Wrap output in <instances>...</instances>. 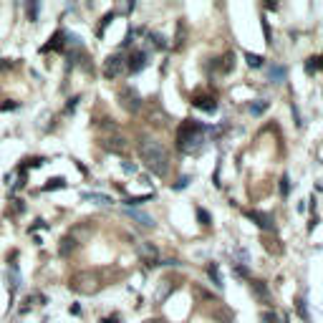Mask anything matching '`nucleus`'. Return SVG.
<instances>
[{
	"label": "nucleus",
	"instance_id": "nucleus-23",
	"mask_svg": "<svg viewBox=\"0 0 323 323\" xmlns=\"http://www.w3.org/2000/svg\"><path fill=\"white\" fill-rule=\"evenodd\" d=\"M63 187H66V179H63V177H53V179H48L46 184H43V189H46V192H51V189H63Z\"/></svg>",
	"mask_w": 323,
	"mask_h": 323
},
{
	"label": "nucleus",
	"instance_id": "nucleus-38",
	"mask_svg": "<svg viewBox=\"0 0 323 323\" xmlns=\"http://www.w3.org/2000/svg\"><path fill=\"white\" fill-rule=\"evenodd\" d=\"M321 66H323V61H321Z\"/></svg>",
	"mask_w": 323,
	"mask_h": 323
},
{
	"label": "nucleus",
	"instance_id": "nucleus-2",
	"mask_svg": "<svg viewBox=\"0 0 323 323\" xmlns=\"http://www.w3.org/2000/svg\"><path fill=\"white\" fill-rule=\"evenodd\" d=\"M139 154H142V162L144 167L152 172L157 177H167L169 175V154L167 149L157 142V139H142L139 142Z\"/></svg>",
	"mask_w": 323,
	"mask_h": 323
},
{
	"label": "nucleus",
	"instance_id": "nucleus-31",
	"mask_svg": "<svg viewBox=\"0 0 323 323\" xmlns=\"http://www.w3.org/2000/svg\"><path fill=\"white\" fill-rule=\"evenodd\" d=\"M235 275H238V278H248L250 275L248 265H235Z\"/></svg>",
	"mask_w": 323,
	"mask_h": 323
},
{
	"label": "nucleus",
	"instance_id": "nucleus-12",
	"mask_svg": "<svg viewBox=\"0 0 323 323\" xmlns=\"http://www.w3.org/2000/svg\"><path fill=\"white\" fill-rule=\"evenodd\" d=\"M295 311H298V316L303 318L306 323H311V313H308V298H306V293L295 298Z\"/></svg>",
	"mask_w": 323,
	"mask_h": 323
},
{
	"label": "nucleus",
	"instance_id": "nucleus-17",
	"mask_svg": "<svg viewBox=\"0 0 323 323\" xmlns=\"http://www.w3.org/2000/svg\"><path fill=\"white\" fill-rule=\"evenodd\" d=\"M207 275H210V281L217 286V288H222L225 283H222V275H220V268H217V263H210L207 265Z\"/></svg>",
	"mask_w": 323,
	"mask_h": 323
},
{
	"label": "nucleus",
	"instance_id": "nucleus-7",
	"mask_svg": "<svg viewBox=\"0 0 323 323\" xmlns=\"http://www.w3.org/2000/svg\"><path fill=\"white\" fill-rule=\"evenodd\" d=\"M139 255H142V263H146V268L162 265V260H159V252H157V248H154V245L142 243V245H139Z\"/></svg>",
	"mask_w": 323,
	"mask_h": 323
},
{
	"label": "nucleus",
	"instance_id": "nucleus-20",
	"mask_svg": "<svg viewBox=\"0 0 323 323\" xmlns=\"http://www.w3.org/2000/svg\"><path fill=\"white\" fill-rule=\"evenodd\" d=\"M245 61H248L250 69H263L265 66V58L257 56V53H245Z\"/></svg>",
	"mask_w": 323,
	"mask_h": 323
},
{
	"label": "nucleus",
	"instance_id": "nucleus-21",
	"mask_svg": "<svg viewBox=\"0 0 323 323\" xmlns=\"http://www.w3.org/2000/svg\"><path fill=\"white\" fill-rule=\"evenodd\" d=\"M149 38H152V43H154L159 51L169 48V38H167V36H162V33H149Z\"/></svg>",
	"mask_w": 323,
	"mask_h": 323
},
{
	"label": "nucleus",
	"instance_id": "nucleus-29",
	"mask_svg": "<svg viewBox=\"0 0 323 323\" xmlns=\"http://www.w3.org/2000/svg\"><path fill=\"white\" fill-rule=\"evenodd\" d=\"M189 182H192V177H187V175H184V177H179V182H175V189H177V192H179V189H187V187H189Z\"/></svg>",
	"mask_w": 323,
	"mask_h": 323
},
{
	"label": "nucleus",
	"instance_id": "nucleus-28",
	"mask_svg": "<svg viewBox=\"0 0 323 323\" xmlns=\"http://www.w3.org/2000/svg\"><path fill=\"white\" fill-rule=\"evenodd\" d=\"M111 20H114V13H106V15H104V20H101V26H99V36H104V31H106V26H109V23H111Z\"/></svg>",
	"mask_w": 323,
	"mask_h": 323
},
{
	"label": "nucleus",
	"instance_id": "nucleus-3",
	"mask_svg": "<svg viewBox=\"0 0 323 323\" xmlns=\"http://www.w3.org/2000/svg\"><path fill=\"white\" fill-rule=\"evenodd\" d=\"M71 290L83 293V295H91L99 290V278L94 273H78L71 278Z\"/></svg>",
	"mask_w": 323,
	"mask_h": 323
},
{
	"label": "nucleus",
	"instance_id": "nucleus-22",
	"mask_svg": "<svg viewBox=\"0 0 323 323\" xmlns=\"http://www.w3.org/2000/svg\"><path fill=\"white\" fill-rule=\"evenodd\" d=\"M265 109H268V101H265V99H257V101L250 104V114H252V116H260Z\"/></svg>",
	"mask_w": 323,
	"mask_h": 323
},
{
	"label": "nucleus",
	"instance_id": "nucleus-14",
	"mask_svg": "<svg viewBox=\"0 0 323 323\" xmlns=\"http://www.w3.org/2000/svg\"><path fill=\"white\" fill-rule=\"evenodd\" d=\"M63 38H66V33H63V31H56L53 38H51V43H46V46H43V51H63Z\"/></svg>",
	"mask_w": 323,
	"mask_h": 323
},
{
	"label": "nucleus",
	"instance_id": "nucleus-10",
	"mask_svg": "<svg viewBox=\"0 0 323 323\" xmlns=\"http://www.w3.org/2000/svg\"><path fill=\"white\" fill-rule=\"evenodd\" d=\"M250 286H252V295H255L257 300H263V303H270V290H268V286H265L263 281H252Z\"/></svg>",
	"mask_w": 323,
	"mask_h": 323
},
{
	"label": "nucleus",
	"instance_id": "nucleus-15",
	"mask_svg": "<svg viewBox=\"0 0 323 323\" xmlns=\"http://www.w3.org/2000/svg\"><path fill=\"white\" fill-rule=\"evenodd\" d=\"M104 146L109 149V152H124L126 142H124V137H109V139H104Z\"/></svg>",
	"mask_w": 323,
	"mask_h": 323
},
{
	"label": "nucleus",
	"instance_id": "nucleus-4",
	"mask_svg": "<svg viewBox=\"0 0 323 323\" xmlns=\"http://www.w3.org/2000/svg\"><path fill=\"white\" fill-rule=\"evenodd\" d=\"M126 71V56L124 53H111L104 61V76L106 78H119Z\"/></svg>",
	"mask_w": 323,
	"mask_h": 323
},
{
	"label": "nucleus",
	"instance_id": "nucleus-8",
	"mask_svg": "<svg viewBox=\"0 0 323 323\" xmlns=\"http://www.w3.org/2000/svg\"><path fill=\"white\" fill-rule=\"evenodd\" d=\"M18 288H20V270H18V265L13 263L10 270H8V290H10V298L18 293Z\"/></svg>",
	"mask_w": 323,
	"mask_h": 323
},
{
	"label": "nucleus",
	"instance_id": "nucleus-24",
	"mask_svg": "<svg viewBox=\"0 0 323 323\" xmlns=\"http://www.w3.org/2000/svg\"><path fill=\"white\" fill-rule=\"evenodd\" d=\"M154 197V192H146V195H142V197H129V200H124V205H142V202H146V200H152Z\"/></svg>",
	"mask_w": 323,
	"mask_h": 323
},
{
	"label": "nucleus",
	"instance_id": "nucleus-16",
	"mask_svg": "<svg viewBox=\"0 0 323 323\" xmlns=\"http://www.w3.org/2000/svg\"><path fill=\"white\" fill-rule=\"evenodd\" d=\"M268 78H270V83H283L286 81V69L283 66H268Z\"/></svg>",
	"mask_w": 323,
	"mask_h": 323
},
{
	"label": "nucleus",
	"instance_id": "nucleus-37",
	"mask_svg": "<svg viewBox=\"0 0 323 323\" xmlns=\"http://www.w3.org/2000/svg\"><path fill=\"white\" fill-rule=\"evenodd\" d=\"M144 323H164V321H159V318H149V321H144Z\"/></svg>",
	"mask_w": 323,
	"mask_h": 323
},
{
	"label": "nucleus",
	"instance_id": "nucleus-32",
	"mask_svg": "<svg viewBox=\"0 0 323 323\" xmlns=\"http://www.w3.org/2000/svg\"><path fill=\"white\" fill-rule=\"evenodd\" d=\"M121 169L126 172V175H137V167H134V164H129V162H121Z\"/></svg>",
	"mask_w": 323,
	"mask_h": 323
},
{
	"label": "nucleus",
	"instance_id": "nucleus-5",
	"mask_svg": "<svg viewBox=\"0 0 323 323\" xmlns=\"http://www.w3.org/2000/svg\"><path fill=\"white\" fill-rule=\"evenodd\" d=\"M119 99H121V106L126 111H139L142 109V96H139V91L137 89H132V86H126V89H121L119 91Z\"/></svg>",
	"mask_w": 323,
	"mask_h": 323
},
{
	"label": "nucleus",
	"instance_id": "nucleus-27",
	"mask_svg": "<svg viewBox=\"0 0 323 323\" xmlns=\"http://www.w3.org/2000/svg\"><path fill=\"white\" fill-rule=\"evenodd\" d=\"M26 10H28V18H31V20H36V18H38L40 5H38V3H28V5H26Z\"/></svg>",
	"mask_w": 323,
	"mask_h": 323
},
{
	"label": "nucleus",
	"instance_id": "nucleus-18",
	"mask_svg": "<svg viewBox=\"0 0 323 323\" xmlns=\"http://www.w3.org/2000/svg\"><path fill=\"white\" fill-rule=\"evenodd\" d=\"M73 250H76V238H63V240H61V248H58V252H61L63 257H69Z\"/></svg>",
	"mask_w": 323,
	"mask_h": 323
},
{
	"label": "nucleus",
	"instance_id": "nucleus-19",
	"mask_svg": "<svg viewBox=\"0 0 323 323\" xmlns=\"http://www.w3.org/2000/svg\"><path fill=\"white\" fill-rule=\"evenodd\" d=\"M83 197H86V200H94L96 205H111V202H114L109 195H99V192H83Z\"/></svg>",
	"mask_w": 323,
	"mask_h": 323
},
{
	"label": "nucleus",
	"instance_id": "nucleus-25",
	"mask_svg": "<svg viewBox=\"0 0 323 323\" xmlns=\"http://www.w3.org/2000/svg\"><path fill=\"white\" fill-rule=\"evenodd\" d=\"M281 195H283V197H288V195H290V179H288V175H283V177H281Z\"/></svg>",
	"mask_w": 323,
	"mask_h": 323
},
{
	"label": "nucleus",
	"instance_id": "nucleus-35",
	"mask_svg": "<svg viewBox=\"0 0 323 323\" xmlns=\"http://www.w3.org/2000/svg\"><path fill=\"white\" fill-rule=\"evenodd\" d=\"M8 109H18V104L10 101V104H0V111H8Z\"/></svg>",
	"mask_w": 323,
	"mask_h": 323
},
{
	"label": "nucleus",
	"instance_id": "nucleus-36",
	"mask_svg": "<svg viewBox=\"0 0 323 323\" xmlns=\"http://www.w3.org/2000/svg\"><path fill=\"white\" fill-rule=\"evenodd\" d=\"M76 104H78V96H73V99L69 101V106H66V111H73V109H76Z\"/></svg>",
	"mask_w": 323,
	"mask_h": 323
},
{
	"label": "nucleus",
	"instance_id": "nucleus-6",
	"mask_svg": "<svg viewBox=\"0 0 323 323\" xmlns=\"http://www.w3.org/2000/svg\"><path fill=\"white\" fill-rule=\"evenodd\" d=\"M149 66V53L146 51H134L132 58H126V71H132V73H139Z\"/></svg>",
	"mask_w": 323,
	"mask_h": 323
},
{
	"label": "nucleus",
	"instance_id": "nucleus-26",
	"mask_svg": "<svg viewBox=\"0 0 323 323\" xmlns=\"http://www.w3.org/2000/svg\"><path fill=\"white\" fill-rule=\"evenodd\" d=\"M197 217H200V222H202V225H212V217H210V212H207V210H202V207L197 210Z\"/></svg>",
	"mask_w": 323,
	"mask_h": 323
},
{
	"label": "nucleus",
	"instance_id": "nucleus-33",
	"mask_svg": "<svg viewBox=\"0 0 323 323\" xmlns=\"http://www.w3.org/2000/svg\"><path fill=\"white\" fill-rule=\"evenodd\" d=\"M263 33H265V40L270 43V38H273V33H270V26H268V20L263 18Z\"/></svg>",
	"mask_w": 323,
	"mask_h": 323
},
{
	"label": "nucleus",
	"instance_id": "nucleus-11",
	"mask_svg": "<svg viewBox=\"0 0 323 323\" xmlns=\"http://www.w3.org/2000/svg\"><path fill=\"white\" fill-rule=\"evenodd\" d=\"M248 217L257 225V227H263V230H273V222H270V215H265V212H245Z\"/></svg>",
	"mask_w": 323,
	"mask_h": 323
},
{
	"label": "nucleus",
	"instance_id": "nucleus-30",
	"mask_svg": "<svg viewBox=\"0 0 323 323\" xmlns=\"http://www.w3.org/2000/svg\"><path fill=\"white\" fill-rule=\"evenodd\" d=\"M318 66H321V61H318V58H308L306 71H308V73H316V69H318Z\"/></svg>",
	"mask_w": 323,
	"mask_h": 323
},
{
	"label": "nucleus",
	"instance_id": "nucleus-34",
	"mask_svg": "<svg viewBox=\"0 0 323 323\" xmlns=\"http://www.w3.org/2000/svg\"><path fill=\"white\" fill-rule=\"evenodd\" d=\"M101 323H121V318L119 316H106V318H101Z\"/></svg>",
	"mask_w": 323,
	"mask_h": 323
},
{
	"label": "nucleus",
	"instance_id": "nucleus-1",
	"mask_svg": "<svg viewBox=\"0 0 323 323\" xmlns=\"http://www.w3.org/2000/svg\"><path fill=\"white\" fill-rule=\"evenodd\" d=\"M207 132H215L212 126L202 124V121H195V119H187L182 121L179 132H177V146L182 149V154H197L205 149V134Z\"/></svg>",
	"mask_w": 323,
	"mask_h": 323
},
{
	"label": "nucleus",
	"instance_id": "nucleus-9",
	"mask_svg": "<svg viewBox=\"0 0 323 323\" xmlns=\"http://www.w3.org/2000/svg\"><path fill=\"white\" fill-rule=\"evenodd\" d=\"M126 215H129L132 220H137L142 227H146V230H152V227H154V220L149 217L146 212H139V210H126Z\"/></svg>",
	"mask_w": 323,
	"mask_h": 323
},
{
	"label": "nucleus",
	"instance_id": "nucleus-13",
	"mask_svg": "<svg viewBox=\"0 0 323 323\" xmlns=\"http://www.w3.org/2000/svg\"><path fill=\"white\" fill-rule=\"evenodd\" d=\"M195 106H197V109H202L205 114H215V111H217V104H215L210 96H197V99H195Z\"/></svg>",
	"mask_w": 323,
	"mask_h": 323
}]
</instances>
